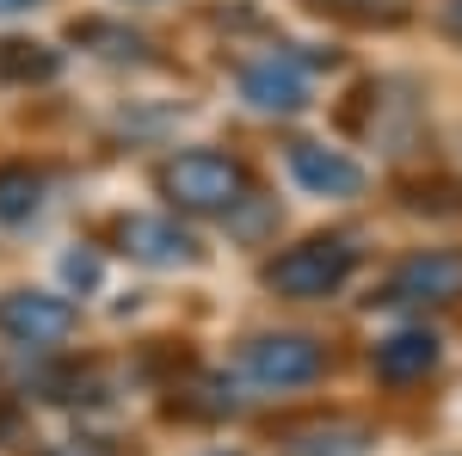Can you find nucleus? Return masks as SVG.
I'll return each mask as SVG.
<instances>
[{"label":"nucleus","instance_id":"1","mask_svg":"<svg viewBox=\"0 0 462 456\" xmlns=\"http://www.w3.org/2000/svg\"><path fill=\"white\" fill-rule=\"evenodd\" d=\"M161 191L185 216H235L253 198V179L222 148H185V154H173L161 167Z\"/></svg>","mask_w":462,"mask_h":456},{"label":"nucleus","instance_id":"2","mask_svg":"<svg viewBox=\"0 0 462 456\" xmlns=\"http://www.w3.org/2000/svg\"><path fill=\"white\" fill-rule=\"evenodd\" d=\"M357 272V241L352 235H309V241L284 247L265 265V290L284 302H327L339 296Z\"/></svg>","mask_w":462,"mask_h":456},{"label":"nucleus","instance_id":"3","mask_svg":"<svg viewBox=\"0 0 462 456\" xmlns=\"http://www.w3.org/2000/svg\"><path fill=\"white\" fill-rule=\"evenodd\" d=\"M376 302L383 309H450V302H462V247L407 253L389 278H383Z\"/></svg>","mask_w":462,"mask_h":456},{"label":"nucleus","instance_id":"4","mask_svg":"<svg viewBox=\"0 0 462 456\" xmlns=\"http://www.w3.org/2000/svg\"><path fill=\"white\" fill-rule=\"evenodd\" d=\"M241 377L259 388H309L327 377V346L315 333H253L241 346Z\"/></svg>","mask_w":462,"mask_h":456},{"label":"nucleus","instance_id":"5","mask_svg":"<svg viewBox=\"0 0 462 456\" xmlns=\"http://www.w3.org/2000/svg\"><path fill=\"white\" fill-rule=\"evenodd\" d=\"M111 241H117L124 259L154 265V272H179V265H198V259H204L198 235H191L179 216H117Z\"/></svg>","mask_w":462,"mask_h":456},{"label":"nucleus","instance_id":"6","mask_svg":"<svg viewBox=\"0 0 462 456\" xmlns=\"http://www.w3.org/2000/svg\"><path fill=\"white\" fill-rule=\"evenodd\" d=\"M74 302L50 290H6L0 296V340L13 346H62L74 333Z\"/></svg>","mask_w":462,"mask_h":456},{"label":"nucleus","instance_id":"7","mask_svg":"<svg viewBox=\"0 0 462 456\" xmlns=\"http://www.w3.org/2000/svg\"><path fill=\"white\" fill-rule=\"evenodd\" d=\"M241 99H247L253 111H278V117L302 111V106H309V74H302V56L278 50V56H265V62L241 69Z\"/></svg>","mask_w":462,"mask_h":456},{"label":"nucleus","instance_id":"8","mask_svg":"<svg viewBox=\"0 0 462 456\" xmlns=\"http://www.w3.org/2000/svg\"><path fill=\"white\" fill-rule=\"evenodd\" d=\"M290 179L315 198H357L364 191V167L327 142H290Z\"/></svg>","mask_w":462,"mask_h":456},{"label":"nucleus","instance_id":"9","mask_svg":"<svg viewBox=\"0 0 462 456\" xmlns=\"http://www.w3.org/2000/svg\"><path fill=\"white\" fill-rule=\"evenodd\" d=\"M370 370H376V383H389V388L426 383L431 370H438V333H426V327H407V333L383 340V346L370 351Z\"/></svg>","mask_w":462,"mask_h":456},{"label":"nucleus","instance_id":"10","mask_svg":"<svg viewBox=\"0 0 462 456\" xmlns=\"http://www.w3.org/2000/svg\"><path fill=\"white\" fill-rule=\"evenodd\" d=\"M370 451V425L357 420H320V425H302L290 432L278 456H364Z\"/></svg>","mask_w":462,"mask_h":456},{"label":"nucleus","instance_id":"11","mask_svg":"<svg viewBox=\"0 0 462 456\" xmlns=\"http://www.w3.org/2000/svg\"><path fill=\"white\" fill-rule=\"evenodd\" d=\"M62 74V50L37 37H0V87H43Z\"/></svg>","mask_w":462,"mask_h":456},{"label":"nucleus","instance_id":"12","mask_svg":"<svg viewBox=\"0 0 462 456\" xmlns=\"http://www.w3.org/2000/svg\"><path fill=\"white\" fill-rule=\"evenodd\" d=\"M37 210H43V173L25 161H6L0 167V222L13 228V222H32Z\"/></svg>","mask_w":462,"mask_h":456},{"label":"nucleus","instance_id":"13","mask_svg":"<svg viewBox=\"0 0 462 456\" xmlns=\"http://www.w3.org/2000/svg\"><path fill=\"white\" fill-rule=\"evenodd\" d=\"M302 6H315L327 19H346V25H401L413 13L407 0H302Z\"/></svg>","mask_w":462,"mask_h":456},{"label":"nucleus","instance_id":"14","mask_svg":"<svg viewBox=\"0 0 462 456\" xmlns=\"http://www.w3.org/2000/svg\"><path fill=\"white\" fill-rule=\"evenodd\" d=\"M74 37H80V43H106L99 56H111V62H148V37L124 32V25H106V19H87V25H74Z\"/></svg>","mask_w":462,"mask_h":456},{"label":"nucleus","instance_id":"15","mask_svg":"<svg viewBox=\"0 0 462 456\" xmlns=\"http://www.w3.org/2000/svg\"><path fill=\"white\" fill-rule=\"evenodd\" d=\"M62 272H69V284L93 290V284H99V259H93V253H69V265H62Z\"/></svg>","mask_w":462,"mask_h":456},{"label":"nucleus","instance_id":"16","mask_svg":"<svg viewBox=\"0 0 462 456\" xmlns=\"http://www.w3.org/2000/svg\"><path fill=\"white\" fill-rule=\"evenodd\" d=\"M43 456H111L106 444H87V438H74V444H50Z\"/></svg>","mask_w":462,"mask_h":456},{"label":"nucleus","instance_id":"17","mask_svg":"<svg viewBox=\"0 0 462 456\" xmlns=\"http://www.w3.org/2000/svg\"><path fill=\"white\" fill-rule=\"evenodd\" d=\"M13 432H19V407H13V401H0V444H6Z\"/></svg>","mask_w":462,"mask_h":456},{"label":"nucleus","instance_id":"18","mask_svg":"<svg viewBox=\"0 0 462 456\" xmlns=\"http://www.w3.org/2000/svg\"><path fill=\"white\" fill-rule=\"evenodd\" d=\"M450 25H457V32H462V0H450Z\"/></svg>","mask_w":462,"mask_h":456},{"label":"nucleus","instance_id":"19","mask_svg":"<svg viewBox=\"0 0 462 456\" xmlns=\"http://www.w3.org/2000/svg\"><path fill=\"white\" fill-rule=\"evenodd\" d=\"M19 6H32V0H0V13H19Z\"/></svg>","mask_w":462,"mask_h":456},{"label":"nucleus","instance_id":"20","mask_svg":"<svg viewBox=\"0 0 462 456\" xmlns=\"http://www.w3.org/2000/svg\"><path fill=\"white\" fill-rule=\"evenodd\" d=\"M210 456H241V451H210Z\"/></svg>","mask_w":462,"mask_h":456}]
</instances>
